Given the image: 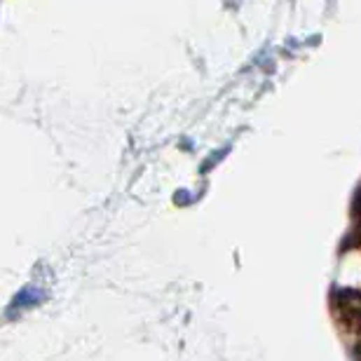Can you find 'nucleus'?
<instances>
[{
  "instance_id": "f257e3e1",
  "label": "nucleus",
  "mask_w": 361,
  "mask_h": 361,
  "mask_svg": "<svg viewBox=\"0 0 361 361\" xmlns=\"http://www.w3.org/2000/svg\"><path fill=\"white\" fill-rule=\"evenodd\" d=\"M352 216L361 220V185L354 190V197H352Z\"/></svg>"
}]
</instances>
